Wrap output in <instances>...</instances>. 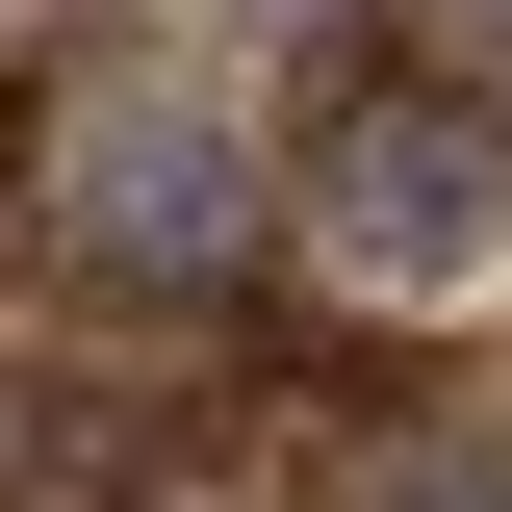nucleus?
<instances>
[{
  "instance_id": "f257e3e1",
  "label": "nucleus",
  "mask_w": 512,
  "mask_h": 512,
  "mask_svg": "<svg viewBox=\"0 0 512 512\" xmlns=\"http://www.w3.org/2000/svg\"><path fill=\"white\" fill-rule=\"evenodd\" d=\"M26 256L103 282V308H231L256 256H282V180H256V128L205 103V52L77 26V52L26 77Z\"/></svg>"
},
{
  "instance_id": "f03ea898",
  "label": "nucleus",
  "mask_w": 512,
  "mask_h": 512,
  "mask_svg": "<svg viewBox=\"0 0 512 512\" xmlns=\"http://www.w3.org/2000/svg\"><path fill=\"white\" fill-rule=\"evenodd\" d=\"M282 231H308L333 282H461V256L512 231V103H461V77H359V103L308 128Z\"/></svg>"
},
{
  "instance_id": "7ed1b4c3",
  "label": "nucleus",
  "mask_w": 512,
  "mask_h": 512,
  "mask_svg": "<svg viewBox=\"0 0 512 512\" xmlns=\"http://www.w3.org/2000/svg\"><path fill=\"white\" fill-rule=\"evenodd\" d=\"M384 512H512V436H410V461H384Z\"/></svg>"
},
{
  "instance_id": "20e7f679",
  "label": "nucleus",
  "mask_w": 512,
  "mask_h": 512,
  "mask_svg": "<svg viewBox=\"0 0 512 512\" xmlns=\"http://www.w3.org/2000/svg\"><path fill=\"white\" fill-rule=\"evenodd\" d=\"M410 26H436V52H461V103H487V77H512V0H410Z\"/></svg>"
}]
</instances>
